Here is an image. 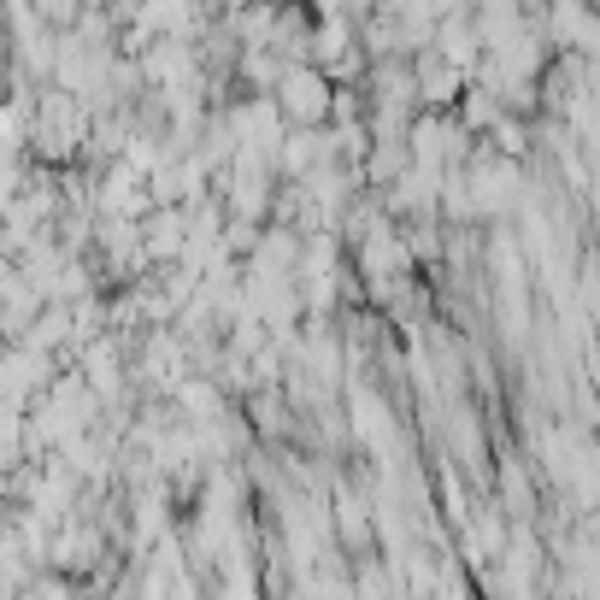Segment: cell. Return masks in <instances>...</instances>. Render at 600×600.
Here are the masks:
<instances>
[{"mask_svg": "<svg viewBox=\"0 0 600 600\" xmlns=\"http://www.w3.org/2000/svg\"><path fill=\"white\" fill-rule=\"evenodd\" d=\"M271 100H277V112H283L289 130H325L330 107H335V83L318 65H289L283 83L271 89Z\"/></svg>", "mask_w": 600, "mask_h": 600, "instance_id": "6da1fadb", "label": "cell"}]
</instances>
